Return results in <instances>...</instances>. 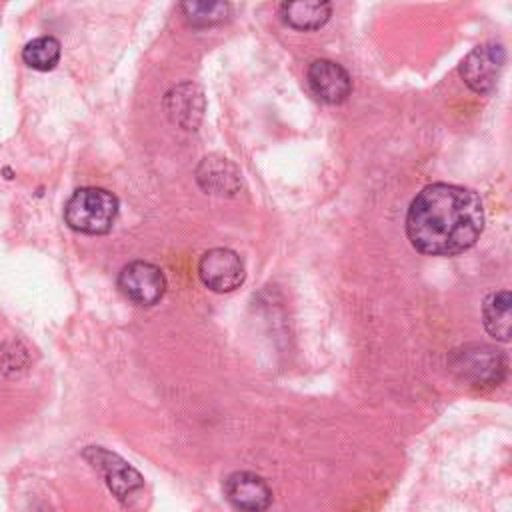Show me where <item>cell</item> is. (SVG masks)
<instances>
[{"mask_svg": "<svg viewBox=\"0 0 512 512\" xmlns=\"http://www.w3.org/2000/svg\"><path fill=\"white\" fill-rule=\"evenodd\" d=\"M180 8H182L186 20L198 28H206V26L224 22L232 10V6L228 2H182Z\"/></svg>", "mask_w": 512, "mask_h": 512, "instance_id": "cell-15", "label": "cell"}, {"mask_svg": "<svg viewBox=\"0 0 512 512\" xmlns=\"http://www.w3.org/2000/svg\"><path fill=\"white\" fill-rule=\"evenodd\" d=\"M504 62V46L496 42H486L466 54V58L460 64V76L468 88H472L478 94H486L496 86Z\"/></svg>", "mask_w": 512, "mask_h": 512, "instance_id": "cell-5", "label": "cell"}, {"mask_svg": "<svg viewBox=\"0 0 512 512\" xmlns=\"http://www.w3.org/2000/svg\"><path fill=\"white\" fill-rule=\"evenodd\" d=\"M198 276L214 292H232L244 282L246 270L234 250L212 248L200 256Z\"/></svg>", "mask_w": 512, "mask_h": 512, "instance_id": "cell-7", "label": "cell"}, {"mask_svg": "<svg viewBox=\"0 0 512 512\" xmlns=\"http://www.w3.org/2000/svg\"><path fill=\"white\" fill-rule=\"evenodd\" d=\"M448 366L462 382L476 388L498 386L508 370L506 356L498 348L480 342L452 350Z\"/></svg>", "mask_w": 512, "mask_h": 512, "instance_id": "cell-3", "label": "cell"}, {"mask_svg": "<svg viewBox=\"0 0 512 512\" xmlns=\"http://www.w3.org/2000/svg\"><path fill=\"white\" fill-rule=\"evenodd\" d=\"M164 108L174 124L184 130H196L204 114L202 90L192 82L178 84L166 94Z\"/></svg>", "mask_w": 512, "mask_h": 512, "instance_id": "cell-11", "label": "cell"}, {"mask_svg": "<svg viewBox=\"0 0 512 512\" xmlns=\"http://www.w3.org/2000/svg\"><path fill=\"white\" fill-rule=\"evenodd\" d=\"M306 80L314 96L326 104H340L350 96V74L334 60H314L308 66Z\"/></svg>", "mask_w": 512, "mask_h": 512, "instance_id": "cell-9", "label": "cell"}, {"mask_svg": "<svg viewBox=\"0 0 512 512\" xmlns=\"http://www.w3.org/2000/svg\"><path fill=\"white\" fill-rule=\"evenodd\" d=\"M118 216V200L104 188H78L64 206L66 224L82 234L110 232Z\"/></svg>", "mask_w": 512, "mask_h": 512, "instance_id": "cell-2", "label": "cell"}, {"mask_svg": "<svg viewBox=\"0 0 512 512\" xmlns=\"http://www.w3.org/2000/svg\"><path fill=\"white\" fill-rule=\"evenodd\" d=\"M82 456L102 474L106 486L118 500H126L144 486L142 474L116 452H110L102 446H88Z\"/></svg>", "mask_w": 512, "mask_h": 512, "instance_id": "cell-4", "label": "cell"}, {"mask_svg": "<svg viewBox=\"0 0 512 512\" xmlns=\"http://www.w3.org/2000/svg\"><path fill=\"white\" fill-rule=\"evenodd\" d=\"M224 496L238 512H264L272 504V490L254 472L238 470L224 480Z\"/></svg>", "mask_w": 512, "mask_h": 512, "instance_id": "cell-8", "label": "cell"}, {"mask_svg": "<svg viewBox=\"0 0 512 512\" xmlns=\"http://www.w3.org/2000/svg\"><path fill=\"white\" fill-rule=\"evenodd\" d=\"M510 292L508 290H498L486 296L484 306H482V316H484V326L490 336H494L500 342H508L512 334V314H510Z\"/></svg>", "mask_w": 512, "mask_h": 512, "instance_id": "cell-13", "label": "cell"}, {"mask_svg": "<svg viewBox=\"0 0 512 512\" xmlns=\"http://www.w3.org/2000/svg\"><path fill=\"white\" fill-rule=\"evenodd\" d=\"M22 60L34 70H52L60 60V42L54 36H38L22 48Z\"/></svg>", "mask_w": 512, "mask_h": 512, "instance_id": "cell-14", "label": "cell"}, {"mask_svg": "<svg viewBox=\"0 0 512 512\" xmlns=\"http://www.w3.org/2000/svg\"><path fill=\"white\" fill-rule=\"evenodd\" d=\"M118 288L130 302L138 306H152L164 296L166 278L156 264L134 260L120 270Z\"/></svg>", "mask_w": 512, "mask_h": 512, "instance_id": "cell-6", "label": "cell"}, {"mask_svg": "<svg viewBox=\"0 0 512 512\" xmlns=\"http://www.w3.org/2000/svg\"><path fill=\"white\" fill-rule=\"evenodd\" d=\"M484 228L480 196L464 186L436 182L422 188L406 214L410 244L428 256H454L478 240Z\"/></svg>", "mask_w": 512, "mask_h": 512, "instance_id": "cell-1", "label": "cell"}, {"mask_svg": "<svg viewBox=\"0 0 512 512\" xmlns=\"http://www.w3.org/2000/svg\"><path fill=\"white\" fill-rule=\"evenodd\" d=\"M282 20L296 30H316L324 26L332 14L330 2L304 0V2H282L280 4Z\"/></svg>", "mask_w": 512, "mask_h": 512, "instance_id": "cell-12", "label": "cell"}, {"mask_svg": "<svg viewBox=\"0 0 512 512\" xmlns=\"http://www.w3.org/2000/svg\"><path fill=\"white\" fill-rule=\"evenodd\" d=\"M196 180L206 194L214 196H234L242 186L240 170L228 158L216 154L202 158L196 168Z\"/></svg>", "mask_w": 512, "mask_h": 512, "instance_id": "cell-10", "label": "cell"}]
</instances>
